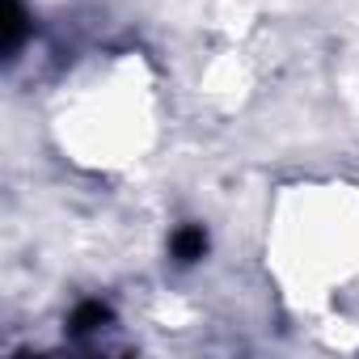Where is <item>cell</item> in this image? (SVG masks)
<instances>
[{"instance_id": "6da1fadb", "label": "cell", "mask_w": 359, "mask_h": 359, "mask_svg": "<svg viewBox=\"0 0 359 359\" xmlns=\"http://www.w3.org/2000/svg\"><path fill=\"white\" fill-rule=\"evenodd\" d=\"M47 127L64 161L85 173L144 165L165 131V93L152 60L135 47L81 55L47 102Z\"/></svg>"}, {"instance_id": "7a4b0ae2", "label": "cell", "mask_w": 359, "mask_h": 359, "mask_svg": "<svg viewBox=\"0 0 359 359\" xmlns=\"http://www.w3.org/2000/svg\"><path fill=\"white\" fill-rule=\"evenodd\" d=\"M266 271L300 313H342L359 300V187L304 177L275 195Z\"/></svg>"}]
</instances>
